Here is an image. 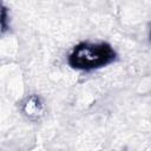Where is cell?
Masks as SVG:
<instances>
[{
	"mask_svg": "<svg viewBox=\"0 0 151 151\" xmlns=\"http://www.w3.org/2000/svg\"><path fill=\"white\" fill-rule=\"evenodd\" d=\"M114 52L104 44H83L74 48L70 57L71 64L77 68L90 70L100 67L112 60Z\"/></svg>",
	"mask_w": 151,
	"mask_h": 151,
	"instance_id": "obj_1",
	"label": "cell"
},
{
	"mask_svg": "<svg viewBox=\"0 0 151 151\" xmlns=\"http://www.w3.org/2000/svg\"><path fill=\"white\" fill-rule=\"evenodd\" d=\"M24 112L29 118H39L44 113V104L35 96L27 98L24 104Z\"/></svg>",
	"mask_w": 151,
	"mask_h": 151,
	"instance_id": "obj_2",
	"label": "cell"
},
{
	"mask_svg": "<svg viewBox=\"0 0 151 151\" xmlns=\"http://www.w3.org/2000/svg\"><path fill=\"white\" fill-rule=\"evenodd\" d=\"M0 18H1V13H0ZM0 20H1V19H0Z\"/></svg>",
	"mask_w": 151,
	"mask_h": 151,
	"instance_id": "obj_3",
	"label": "cell"
}]
</instances>
